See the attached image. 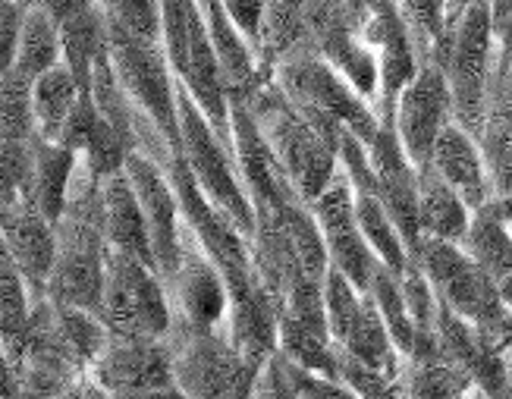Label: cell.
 Segmentation results:
<instances>
[{
  "label": "cell",
  "instance_id": "obj_1",
  "mask_svg": "<svg viewBox=\"0 0 512 399\" xmlns=\"http://www.w3.org/2000/svg\"><path fill=\"white\" fill-rule=\"evenodd\" d=\"M236 95L246 98L261 139L271 148L289 186L299 192L305 205H311L337 180L340 148L286 98L274 76H261L252 92H236Z\"/></svg>",
  "mask_w": 512,
  "mask_h": 399
},
{
  "label": "cell",
  "instance_id": "obj_2",
  "mask_svg": "<svg viewBox=\"0 0 512 399\" xmlns=\"http://www.w3.org/2000/svg\"><path fill=\"white\" fill-rule=\"evenodd\" d=\"M453 92V120L481 139L487 120V88L497 63V19L491 0H465L447 16L428 54Z\"/></svg>",
  "mask_w": 512,
  "mask_h": 399
},
{
  "label": "cell",
  "instance_id": "obj_3",
  "mask_svg": "<svg viewBox=\"0 0 512 399\" xmlns=\"http://www.w3.org/2000/svg\"><path fill=\"white\" fill-rule=\"evenodd\" d=\"M274 82L337 148L346 132L371 145L381 129L374 104L315 51H299L277 63Z\"/></svg>",
  "mask_w": 512,
  "mask_h": 399
},
{
  "label": "cell",
  "instance_id": "obj_4",
  "mask_svg": "<svg viewBox=\"0 0 512 399\" xmlns=\"http://www.w3.org/2000/svg\"><path fill=\"white\" fill-rule=\"evenodd\" d=\"M409 258L425 271L443 308L472 321L481 334L506 346L512 330V312L500 299V283L459 242L421 236Z\"/></svg>",
  "mask_w": 512,
  "mask_h": 399
},
{
  "label": "cell",
  "instance_id": "obj_5",
  "mask_svg": "<svg viewBox=\"0 0 512 399\" xmlns=\"http://www.w3.org/2000/svg\"><path fill=\"white\" fill-rule=\"evenodd\" d=\"M173 356V384L192 399H252L261 368L233 343L227 324L195 330L173 324L167 334Z\"/></svg>",
  "mask_w": 512,
  "mask_h": 399
},
{
  "label": "cell",
  "instance_id": "obj_6",
  "mask_svg": "<svg viewBox=\"0 0 512 399\" xmlns=\"http://www.w3.org/2000/svg\"><path fill=\"white\" fill-rule=\"evenodd\" d=\"M176 101H180V142H183V158L192 170V176L202 186V192L211 198L217 211H224L233 224L252 239L255 233V208L252 198L242 183V173L233 154V142H227L214 123L205 117V110L195 104L189 88L176 85Z\"/></svg>",
  "mask_w": 512,
  "mask_h": 399
},
{
  "label": "cell",
  "instance_id": "obj_7",
  "mask_svg": "<svg viewBox=\"0 0 512 399\" xmlns=\"http://www.w3.org/2000/svg\"><path fill=\"white\" fill-rule=\"evenodd\" d=\"M101 318L110 334L167 337L173 330V305L167 283L148 261L110 249Z\"/></svg>",
  "mask_w": 512,
  "mask_h": 399
},
{
  "label": "cell",
  "instance_id": "obj_8",
  "mask_svg": "<svg viewBox=\"0 0 512 399\" xmlns=\"http://www.w3.org/2000/svg\"><path fill=\"white\" fill-rule=\"evenodd\" d=\"M107 51L114 73L123 85L129 101L136 104L142 114H148L167 136L183 148L180 142V101H176V76L173 63L167 57V48L158 41H145L129 35L107 22Z\"/></svg>",
  "mask_w": 512,
  "mask_h": 399
},
{
  "label": "cell",
  "instance_id": "obj_9",
  "mask_svg": "<svg viewBox=\"0 0 512 399\" xmlns=\"http://www.w3.org/2000/svg\"><path fill=\"white\" fill-rule=\"evenodd\" d=\"M164 283L173 305V324H186L195 330H217L227 324V277L189 227H183V258Z\"/></svg>",
  "mask_w": 512,
  "mask_h": 399
},
{
  "label": "cell",
  "instance_id": "obj_10",
  "mask_svg": "<svg viewBox=\"0 0 512 399\" xmlns=\"http://www.w3.org/2000/svg\"><path fill=\"white\" fill-rule=\"evenodd\" d=\"M88 374L114 399H154L173 387L170 343L167 337L110 334L107 349Z\"/></svg>",
  "mask_w": 512,
  "mask_h": 399
},
{
  "label": "cell",
  "instance_id": "obj_11",
  "mask_svg": "<svg viewBox=\"0 0 512 399\" xmlns=\"http://www.w3.org/2000/svg\"><path fill=\"white\" fill-rule=\"evenodd\" d=\"M453 123V92L434 60L418 66L393 110V129L415 167H428L440 132Z\"/></svg>",
  "mask_w": 512,
  "mask_h": 399
},
{
  "label": "cell",
  "instance_id": "obj_12",
  "mask_svg": "<svg viewBox=\"0 0 512 399\" xmlns=\"http://www.w3.org/2000/svg\"><path fill=\"white\" fill-rule=\"evenodd\" d=\"M308 208L321 227L330 268H337L343 277H349L359 286L362 293H368L374 268H377V255L359 227V217H355V192L343 167L337 173V180H333Z\"/></svg>",
  "mask_w": 512,
  "mask_h": 399
},
{
  "label": "cell",
  "instance_id": "obj_13",
  "mask_svg": "<svg viewBox=\"0 0 512 399\" xmlns=\"http://www.w3.org/2000/svg\"><path fill=\"white\" fill-rule=\"evenodd\" d=\"M126 176H129L132 189H136L139 205H142L145 220H148L154 264H158V274L167 280L183 258L186 220H183L180 195H176L167 170L158 161H151L142 151H132L126 158Z\"/></svg>",
  "mask_w": 512,
  "mask_h": 399
},
{
  "label": "cell",
  "instance_id": "obj_14",
  "mask_svg": "<svg viewBox=\"0 0 512 399\" xmlns=\"http://www.w3.org/2000/svg\"><path fill=\"white\" fill-rule=\"evenodd\" d=\"M368 158H371V189L381 198V205L390 211L393 224L403 233L412 255V249L421 239V220H418L421 170L412 164L393 126L377 129L374 142L368 145Z\"/></svg>",
  "mask_w": 512,
  "mask_h": 399
},
{
  "label": "cell",
  "instance_id": "obj_15",
  "mask_svg": "<svg viewBox=\"0 0 512 399\" xmlns=\"http://www.w3.org/2000/svg\"><path fill=\"white\" fill-rule=\"evenodd\" d=\"M0 220H4V255L26 280L35 305H41L48 299V283L57 261V224L26 198L4 205Z\"/></svg>",
  "mask_w": 512,
  "mask_h": 399
},
{
  "label": "cell",
  "instance_id": "obj_16",
  "mask_svg": "<svg viewBox=\"0 0 512 399\" xmlns=\"http://www.w3.org/2000/svg\"><path fill=\"white\" fill-rule=\"evenodd\" d=\"M428 167H434L465 198V205L472 211L491 202V176H487L481 139L465 126H459L456 120L440 132Z\"/></svg>",
  "mask_w": 512,
  "mask_h": 399
},
{
  "label": "cell",
  "instance_id": "obj_17",
  "mask_svg": "<svg viewBox=\"0 0 512 399\" xmlns=\"http://www.w3.org/2000/svg\"><path fill=\"white\" fill-rule=\"evenodd\" d=\"M104 236L114 252H126L132 258L148 261L151 268H158L148 236V220L126 170L104 180Z\"/></svg>",
  "mask_w": 512,
  "mask_h": 399
},
{
  "label": "cell",
  "instance_id": "obj_18",
  "mask_svg": "<svg viewBox=\"0 0 512 399\" xmlns=\"http://www.w3.org/2000/svg\"><path fill=\"white\" fill-rule=\"evenodd\" d=\"M299 51H308V0H267L255 48L261 73L274 76V66Z\"/></svg>",
  "mask_w": 512,
  "mask_h": 399
},
{
  "label": "cell",
  "instance_id": "obj_19",
  "mask_svg": "<svg viewBox=\"0 0 512 399\" xmlns=\"http://www.w3.org/2000/svg\"><path fill=\"white\" fill-rule=\"evenodd\" d=\"M35 173H32V195L26 202H32L41 214H48L54 224L66 211V198H70V186L79 167V154L73 148H66L63 142H51L35 136Z\"/></svg>",
  "mask_w": 512,
  "mask_h": 399
},
{
  "label": "cell",
  "instance_id": "obj_20",
  "mask_svg": "<svg viewBox=\"0 0 512 399\" xmlns=\"http://www.w3.org/2000/svg\"><path fill=\"white\" fill-rule=\"evenodd\" d=\"M421 170V236L462 242L465 230L472 224V208L465 205V198L443 180L434 167H418Z\"/></svg>",
  "mask_w": 512,
  "mask_h": 399
},
{
  "label": "cell",
  "instance_id": "obj_21",
  "mask_svg": "<svg viewBox=\"0 0 512 399\" xmlns=\"http://www.w3.org/2000/svg\"><path fill=\"white\" fill-rule=\"evenodd\" d=\"M57 63H63V38L54 13H48L38 4H29L26 22H22V35L16 44L13 63L0 73H13L26 82H35L48 70H54Z\"/></svg>",
  "mask_w": 512,
  "mask_h": 399
},
{
  "label": "cell",
  "instance_id": "obj_22",
  "mask_svg": "<svg viewBox=\"0 0 512 399\" xmlns=\"http://www.w3.org/2000/svg\"><path fill=\"white\" fill-rule=\"evenodd\" d=\"M88 88L76 79V73L66 63H57L54 70L38 76L32 82V110H35V126L41 139L60 142L66 123L76 114L79 98Z\"/></svg>",
  "mask_w": 512,
  "mask_h": 399
},
{
  "label": "cell",
  "instance_id": "obj_23",
  "mask_svg": "<svg viewBox=\"0 0 512 399\" xmlns=\"http://www.w3.org/2000/svg\"><path fill=\"white\" fill-rule=\"evenodd\" d=\"M459 246L500 283L512 271V220H506L494 202H487L472 211V224Z\"/></svg>",
  "mask_w": 512,
  "mask_h": 399
},
{
  "label": "cell",
  "instance_id": "obj_24",
  "mask_svg": "<svg viewBox=\"0 0 512 399\" xmlns=\"http://www.w3.org/2000/svg\"><path fill=\"white\" fill-rule=\"evenodd\" d=\"M403 381L406 399H465L475 384L459 365H453L447 356L437 359H406L403 356Z\"/></svg>",
  "mask_w": 512,
  "mask_h": 399
},
{
  "label": "cell",
  "instance_id": "obj_25",
  "mask_svg": "<svg viewBox=\"0 0 512 399\" xmlns=\"http://www.w3.org/2000/svg\"><path fill=\"white\" fill-rule=\"evenodd\" d=\"M368 296L374 299L377 312H381L384 324L390 327L396 349L403 352V356H412L415 327H412L409 305H406V293H403V274L377 261L374 277H371V286H368Z\"/></svg>",
  "mask_w": 512,
  "mask_h": 399
},
{
  "label": "cell",
  "instance_id": "obj_26",
  "mask_svg": "<svg viewBox=\"0 0 512 399\" xmlns=\"http://www.w3.org/2000/svg\"><path fill=\"white\" fill-rule=\"evenodd\" d=\"M0 136L4 142H29L38 136L32 110V82L0 73Z\"/></svg>",
  "mask_w": 512,
  "mask_h": 399
},
{
  "label": "cell",
  "instance_id": "obj_27",
  "mask_svg": "<svg viewBox=\"0 0 512 399\" xmlns=\"http://www.w3.org/2000/svg\"><path fill=\"white\" fill-rule=\"evenodd\" d=\"M0 274H4V283H0V293H4V308H0V315H4V346H13L26 337L35 315V299L7 255L0 261Z\"/></svg>",
  "mask_w": 512,
  "mask_h": 399
},
{
  "label": "cell",
  "instance_id": "obj_28",
  "mask_svg": "<svg viewBox=\"0 0 512 399\" xmlns=\"http://www.w3.org/2000/svg\"><path fill=\"white\" fill-rule=\"evenodd\" d=\"M104 19L136 38L164 44V13L161 0H98Z\"/></svg>",
  "mask_w": 512,
  "mask_h": 399
},
{
  "label": "cell",
  "instance_id": "obj_29",
  "mask_svg": "<svg viewBox=\"0 0 512 399\" xmlns=\"http://www.w3.org/2000/svg\"><path fill=\"white\" fill-rule=\"evenodd\" d=\"M484 132L512 139V51L506 54V51L497 48L494 76H491V88H487ZM484 132H481V136H484Z\"/></svg>",
  "mask_w": 512,
  "mask_h": 399
},
{
  "label": "cell",
  "instance_id": "obj_30",
  "mask_svg": "<svg viewBox=\"0 0 512 399\" xmlns=\"http://www.w3.org/2000/svg\"><path fill=\"white\" fill-rule=\"evenodd\" d=\"M399 13H403L406 26L418 44L421 60H428L434 41L440 38L443 26H447V13H450V0H396Z\"/></svg>",
  "mask_w": 512,
  "mask_h": 399
},
{
  "label": "cell",
  "instance_id": "obj_31",
  "mask_svg": "<svg viewBox=\"0 0 512 399\" xmlns=\"http://www.w3.org/2000/svg\"><path fill=\"white\" fill-rule=\"evenodd\" d=\"M481 151L487 176H491V202L503 211L506 220H512V139L484 132Z\"/></svg>",
  "mask_w": 512,
  "mask_h": 399
},
{
  "label": "cell",
  "instance_id": "obj_32",
  "mask_svg": "<svg viewBox=\"0 0 512 399\" xmlns=\"http://www.w3.org/2000/svg\"><path fill=\"white\" fill-rule=\"evenodd\" d=\"M220 7H224V13L236 26V32L246 38L252 48H258L267 0H220Z\"/></svg>",
  "mask_w": 512,
  "mask_h": 399
},
{
  "label": "cell",
  "instance_id": "obj_33",
  "mask_svg": "<svg viewBox=\"0 0 512 399\" xmlns=\"http://www.w3.org/2000/svg\"><path fill=\"white\" fill-rule=\"evenodd\" d=\"M26 10L29 4H22V0H4L0 4V44H4V70L13 63V54H16V44H19V35H22V22H26Z\"/></svg>",
  "mask_w": 512,
  "mask_h": 399
},
{
  "label": "cell",
  "instance_id": "obj_34",
  "mask_svg": "<svg viewBox=\"0 0 512 399\" xmlns=\"http://www.w3.org/2000/svg\"><path fill=\"white\" fill-rule=\"evenodd\" d=\"M500 299H503V305L512 312V271L500 280Z\"/></svg>",
  "mask_w": 512,
  "mask_h": 399
},
{
  "label": "cell",
  "instance_id": "obj_35",
  "mask_svg": "<svg viewBox=\"0 0 512 399\" xmlns=\"http://www.w3.org/2000/svg\"><path fill=\"white\" fill-rule=\"evenodd\" d=\"M465 399H491V396H487L484 390H478V387H472L469 393H465Z\"/></svg>",
  "mask_w": 512,
  "mask_h": 399
},
{
  "label": "cell",
  "instance_id": "obj_36",
  "mask_svg": "<svg viewBox=\"0 0 512 399\" xmlns=\"http://www.w3.org/2000/svg\"><path fill=\"white\" fill-rule=\"evenodd\" d=\"M506 399H512V352H509V387H506Z\"/></svg>",
  "mask_w": 512,
  "mask_h": 399
},
{
  "label": "cell",
  "instance_id": "obj_37",
  "mask_svg": "<svg viewBox=\"0 0 512 399\" xmlns=\"http://www.w3.org/2000/svg\"><path fill=\"white\" fill-rule=\"evenodd\" d=\"M462 4H465V0H450V13H453V10H459ZM450 13H447V16H450Z\"/></svg>",
  "mask_w": 512,
  "mask_h": 399
}]
</instances>
